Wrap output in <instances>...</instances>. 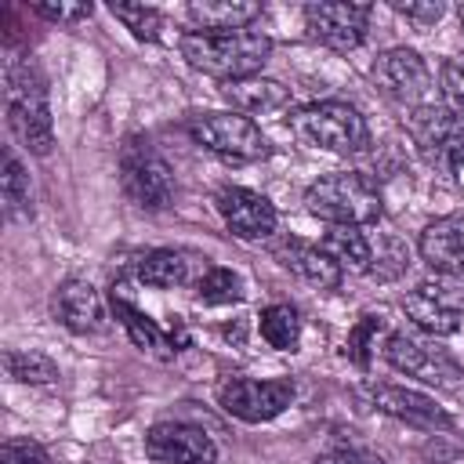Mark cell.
<instances>
[{
  "label": "cell",
  "mask_w": 464,
  "mask_h": 464,
  "mask_svg": "<svg viewBox=\"0 0 464 464\" xmlns=\"http://www.w3.org/2000/svg\"><path fill=\"white\" fill-rule=\"evenodd\" d=\"M420 261L442 276H464V218H439L417 239Z\"/></svg>",
  "instance_id": "16"
},
{
  "label": "cell",
  "mask_w": 464,
  "mask_h": 464,
  "mask_svg": "<svg viewBox=\"0 0 464 464\" xmlns=\"http://www.w3.org/2000/svg\"><path fill=\"white\" fill-rule=\"evenodd\" d=\"M366 22H370V4H348V0H319L304 7V25L308 33L334 47V51H352L366 40Z\"/></svg>",
  "instance_id": "10"
},
{
  "label": "cell",
  "mask_w": 464,
  "mask_h": 464,
  "mask_svg": "<svg viewBox=\"0 0 464 464\" xmlns=\"http://www.w3.org/2000/svg\"><path fill=\"white\" fill-rule=\"evenodd\" d=\"M392 7H395L402 18L417 22V25H431V22H439L442 11H446L439 0H392Z\"/></svg>",
  "instance_id": "33"
},
{
  "label": "cell",
  "mask_w": 464,
  "mask_h": 464,
  "mask_svg": "<svg viewBox=\"0 0 464 464\" xmlns=\"http://www.w3.org/2000/svg\"><path fill=\"white\" fill-rule=\"evenodd\" d=\"M218 214L225 218V225L236 239H265L276 232V207L254 188H239V185L221 188Z\"/></svg>",
  "instance_id": "14"
},
{
  "label": "cell",
  "mask_w": 464,
  "mask_h": 464,
  "mask_svg": "<svg viewBox=\"0 0 464 464\" xmlns=\"http://www.w3.org/2000/svg\"><path fill=\"white\" fill-rule=\"evenodd\" d=\"M4 373L18 384H51V381H58V366L44 352H18V348L4 352Z\"/></svg>",
  "instance_id": "25"
},
{
  "label": "cell",
  "mask_w": 464,
  "mask_h": 464,
  "mask_svg": "<svg viewBox=\"0 0 464 464\" xmlns=\"http://www.w3.org/2000/svg\"><path fill=\"white\" fill-rule=\"evenodd\" d=\"M257 326H261V337H265L272 348H279V352H290V348H297V341H301V315H297L290 304H268V308L261 312Z\"/></svg>",
  "instance_id": "24"
},
{
  "label": "cell",
  "mask_w": 464,
  "mask_h": 464,
  "mask_svg": "<svg viewBox=\"0 0 464 464\" xmlns=\"http://www.w3.org/2000/svg\"><path fill=\"white\" fill-rule=\"evenodd\" d=\"M221 94L239 112H272V109H283L290 102V91L279 80H268V76L228 80V83H221Z\"/></svg>",
  "instance_id": "20"
},
{
  "label": "cell",
  "mask_w": 464,
  "mask_h": 464,
  "mask_svg": "<svg viewBox=\"0 0 464 464\" xmlns=\"http://www.w3.org/2000/svg\"><path fill=\"white\" fill-rule=\"evenodd\" d=\"M370 76H373V87L384 98H392L399 105H410V109L424 105V94L431 87V72H428L424 58L413 47H392V51L377 54Z\"/></svg>",
  "instance_id": "9"
},
{
  "label": "cell",
  "mask_w": 464,
  "mask_h": 464,
  "mask_svg": "<svg viewBox=\"0 0 464 464\" xmlns=\"http://www.w3.org/2000/svg\"><path fill=\"white\" fill-rule=\"evenodd\" d=\"M373 406L388 417H399L406 424H417V428H442L450 431L453 428V417L424 392H413V388H402V384H377L373 388Z\"/></svg>",
  "instance_id": "15"
},
{
  "label": "cell",
  "mask_w": 464,
  "mask_h": 464,
  "mask_svg": "<svg viewBox=\"0 0 464 464\" xmlns=\"http://www.w3.org/2000/svg\"><path fill=\"white\" fill-rule=\"evenodd\" d=\"M188 276V261L185 254L178 250H152L138 261V279L152 290H170V286H181Z\"/></svg>",
  "instance_id": "23"
},
{
  "label": "cell",
  "mask_w": 464,
  "mask_h": 464,
  "mask_svg": "<svg viewBox=\"0 0 464 464\" xmlns=\"http://www.w3.org/2000/svg\"><path fill=\"white\" fill-rule=\"evenodd\" d=\"M145 453L156 464H214L218 446L203 428L181 424V420H160L145 431Z\"/></svg>",
  "instance_id": "11"
},
{
  "label": "cell",
  "mask_w": 464,
  "mask_h": 464,
  "mask_svg": "<svg viewBox=\"0 0 464 464\" xmlns=\"http://www.w3.org/2000/svg\"><path fill=\"white\" fill-rule=\"evenodd\" d=\"M384 359L410 377H420V381L450 388V392H464V370H457L442 352H435V348H428L406 334H392L384 341Z\"/></svg>",
  "instance_id": "12"
},
{
  "label": "cell",
  "mask_w": 464,
  "mask_h": 464,
  "mask_svg": "<svg viewBox=\"0 0 464 464\" xmlns=\"http://www.w3.org/2000/svg\"><path fill=\"white\" fill-rule=\"evenodd\" d=\"M290 134L323 152H359L366 145V120L348 102H312L286 116Z\"/></svg>",
  "instance_id": "4"
},
{
  "label": "cell",
  "mask_w": 464,
  "mask_h": 464,
  "mask_svg": "<svg viewBox=\"0 0 464 464\" xmlns=\"http://www.w3.org/2000/svg\"><path fill=\"white\" fill-rule=\"evenodd\" d=\"M112 14H116L138 40H160L163 14H160L156 7H145V4H112Z\"/></svg>",
  "instance_id": "28"
},
{
  "label": "cell",
  "mask_w": 464,
  "mask_h": 464,
  "mask_svg": "<svg viewBox=\"0 0 464 464\" xmlns=\"http://www.w3.org/2000/svg\"><path fill=\"white\" fill-rule=\"evenodd\" d=\"M406 130L428 167H435L442 174H457L464 167V120H457L446 105L410 109Z\"/></svg>",
  "instance_id": "5"
},
{
  "label": "cell",
  "mask_w": 464,
  "mask_h": 464,
  "mask_svg": "<svg viewBox=\"0 0 464 464\" xmlns=\"http://www.w3.org/2000/svg\"><path fill=\"white\" fill-rule=\"evenodd\" d=\"M272 40L257 29H239V33H185L181 36V54L192 69L218 76L221 83L257 76V69L268 62Z\"/></svg>",
  "instance_id": "2"
},
{
  "label": "cell",
  "mask_w": 464,
  "mask_h": 464,
  "mask_svg": "<svg viewBox=\"0 0 464 464\" xmlns=\"http://www.w3.org/2000/svg\"><path fill=\"white\" fill-rule=\"evenodd\" d=\"M54 319L72 334H91L102 323L98 290L87 279H65L54 294Z\"/></svg>",
  "instance_id": "18"
},
{
  "label": "cell",
  "mask_w": 464,
  "mask_h": 464,
  "mask_svg": "<svg viewBox=\"0 0 464 464\" xmlns=\"http://www.w3.org/2000/svg\"><path fill=\"white\" fill-rule=\"evenodd\" d=\"M312 464H384V460L377 453H366V450H334V453L315 457Z\"/></svg>",
  "instance_id": "34"
},
{
  "label": "cell",
  "mask_w": 464,
  "mask_h": 464,
  "mask_svg": "<svg viewBox=\"0 0 464 464\" xmlns=\"http://www.w3.org/2000/svg\"><path fill=\"white\" fill-rule=\"evenodd\" d=\"M196 297L203 304H232V301H243V283H239V276L232 268L214 265V268L203 272V279L196 286Z\"/></svg>",
  "instance_id": "27"
},
{
  "label": "cell",
  "mask_w": 464,
  "mask_h": 464,
  "mask_svg": "<svg viewBox=\"0 0 464 464\" xmlns=\"http://www.w3.org/2000/svg\"><path fill=\"white\" fill-rule=\"evenodd\" d=\"M112 315L120 319V326L127 330V337H130L141 352H149V355H156V359H170V355L178 352V344H174L145 312H138L130 301H123V297H116V294H112Z\"/></svg>",
  "instance_id": "21"
},
{
  "label": "cell",
  "mask_w": 464,
  "mask_h": 464,
  "mask_svg": "<svg viewBox=\"0 0 464 464\" xmlns=\"http://www.w3.org/2000/svg\"><path fill=\"white\" fill-rule=\"evenodd\" d=\"M261 14V4L254 0H196L185 7V18L196 25V33H239Z\"/></svg>",
  "instance_id": "19"
},
{
  "label": "cell",
  "mask_w": 464,
  "mask_h": 464,
  "mask_svg": "<svg viewBox=\"0 0 464 464\" xmlns=\"http://www.w3.org/2000/svg\"><path fill=\"white\" fill-rule=\"evenodd\" d=\"M442 98H446V109L457 120H464V54L446 58V65H442Z\"/></svg>",
  "instance_id": "31"
},
{
  "label": "cell",
  "mask_w": 464,
  "mask_h": 464,
  "mask_svg": "<svg viewBox=\"0 0 464 464\" xmlns=\"http://www.w3.org/2000/svg\"><path fill=\"white\" fill-rule=\"evenodd\" d=\"M304 207L326 225H370L381 218V192L359 170H337L308 185Z\"/></svg>",
  "instance_id": "3"
},
{
  "label": "cell",
  "mask_w": 464,
  "mask_h": 464,
  "mask_svg": "<svg viewBox=\"0 0 464 464\" xmlns=\"http://www.w3.org/2000/svg\"><path fill=\"white\" fill-rule=\"evenodd\" d=\"M276 257L297 276V279H304L308 286H315V290H337L341 286V268H337V261H330L326 254H323V246H312V243H301V239H283L279 246H276Z\"/></svg>",
  "instance_id": "17"
},
{
  "label": "cell",
  "mask_w": 464,
  "mask_h": 464,
  "mask_svg": "<svg viewBox=\"0 0 464 464\" xmlns=\"http://www.w3.org/2000/svg\"><path fill=\"white\" fill-rule=\"evenodd\" d=\"M120 178L127 196L145 210H163L174 199V174L167 160L141 138H130L120 152Z\"/></svg>",
  "instance_id": "7"
},
{
  "label": "cell",
  "mask_w": 464,
  "mask_h": 464,
  "mask_svg": "<svg viewBox=\"0 0 464 464\" xmlns=\"http://www.w3.org/2000/svg\"><path fill=\"white\" fill-rule=\"evenodd\" d=\"M218 402L225 413L246 420V424H265L279 417L294 402V384L290 381H254V377H232L218 384Z\"/></svg>",
  "instance_id": "8"
},
{
  "label": "cell",
  "mask_w": 464,
  "mask_h": 464,
  "mask_svg": "<svg viewBox=\"0 0 464 464\" xmlns=\"http://www.w3.org/2000/svg\"><path fill=\"white\" fill-rule=\"evenodd\" d=\"M323 254L330 261H337V268L344 272H370V261H373V250H370V239L355 228V225H330V232L323 236Z\"/></svg>",
  "instance_id": "22"
},
{
  "label": "cell",
  "mask_w": 464,
  "mask_h": 464,
  "mask_svg": "<svg viewBox=\"0 0 464 464\" xmlns=\"http://www.w3.org/2000/svg\"><path fill=\"white\" fill-rule=\"evenodd\" d=\"M188 134L192 141H199L203 149L236 160V163H257L272 152L268 138L261 134V127L250 116L239 112H203L188 120Z\"/></svg>",
  "instance_id": "6"
},
{
  "label": "cell",
  "mask_w": 464,
  "mask_h": 464,
  "mask_svg": "<svg viewBox=\"0 0 464 464\" xmlns=\"http://www.w3.org/2000/svg\"><path fill=\"white\" fill-rule=\"evenodd\" d=\"M0 464H51L47 453L29 439H11L0 446Z\"/></svg>",
  "instance_id": "32"
},
{
  "label": "cell",
  "mask_w": 464,
  "mask_h": 464,
  "mask_svg": "<svg viewBox=\"0 0 464 464\" xmlns=\"http://www.w3.org/2000/svg\"><path fill=\"white\" fill-rule=\"evenodd\" d=\"M457 14H460V25H464V4H460V7H457Z\"/></svg>",
  "instance_id": "35"
},
{
  "label": "cell",
  "mask_w": 464,
  "mask_h": 464,
  "mask_svg": "<svg viewBox=\"0 0 464 464\" xmlns=\"http://www.w3.org/2000/svg\"><path fill=\"white\" fill-rule=\"evenodd\" d=\"M33 11L47 22H58V25H76V22H87L91 18V4L83 0H36Z\"/></svg>",
  "instance_id": "30"
},
{
  "label": "cell",
  "mask_w": 464,
  "mask_h": 464,
  "mask_svg": "<svg viewBox=\"0 0 464 464\" xmlns=\"http://www.w3.org/2000/svg\"><path fill=\"white\" fill-rule=\"evenodd\" d=\"M381 326H384L381 315H362V319L352 326V334H348V355L355 359V366H370V355H373V348H377Z\"/></svg>",
  "instance_id": "29"
},
{
  "label": "cell",
  "mask_w": 464,
  "mask_h": 464,
  "mask_svg": "<svg viewBox=\"0 0 464 464\" xmlns=\"http://www.w3.org/2000/svg\"><path fill=\"white\" fill-rule=\"evenodd\" d=\"M402 312L431 337H450L460 330V319H464V297L453 294L450 286H417L413 294L402 297Z\"/></svg>",
  "instance_id": "13"
},
{
  "label": "cell",
  "mask_w": 464,
  "mask_h": 464,
  "mask_svg": "<svg viewBox=\"0 0 464 464\" xmlns=\"http://www.w3.org/2000/svg\"><path fill=\"white\" fill-rule=\"evenodd\" d=\"M0 196H4L7 218L29 210V174L11 149H4V156H0Z\"/></svg>",
  "instance_id": "26"
},
{
  "label": "cell",
  "mask_w": 464,
  "mask_h": 464,
  "mask_svg": "<svg viewBox=\"0 0 464 464\" xmlns=\"http://www.w3.org/2000/svg\"><path fill=\"white\" fill-rule=\"evenodd\" d=\"M4 105L14 138L33 152L47 156L54 145V123L47 105V83L29 58H11L4 69Z\"/></svg>",
  "instance_id": "1"
}]
</instances>
